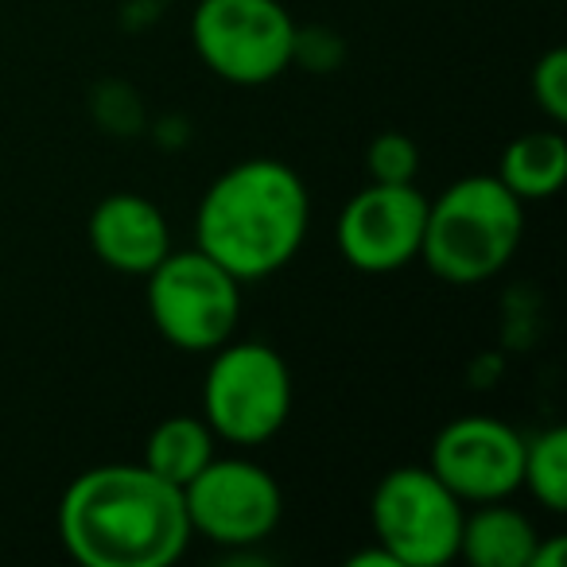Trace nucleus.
<instances>
[{
  "label": "nucleus",
  "instance_id": "1",
  "mask_svg": "<svg viewBox=\"0 0 567 567\" xmlns=\"http://www.w3.org/2000/svg\"><path fill=\"white\" fill-rule=\"evenodd\" d=\"M190 536L183 489L144 463L90 466L59 502V540L82 567H172Z\"/></svg>",
  "mask_w": 567,
  "mask_h": 567
},
{
  "label": "nucleus",
  "instance_id": "2",
  "mask_svg": "<svg viewBox=\"0 0 567 567\" xmlns=\"http://www.w3.org/2000/svg\"><path fill=\"white\" fill-rule=\"evenodd\" d=\"M311 221L303 179L284 159H241L206 187L195 241L241 284L280 272L300 252Z\"/></svg>",
  "mask_w": 567,
  "mask_h": 567
},
{
  "label": "nucleus",
  "instance_id": "3",
  "mask_svg": "<svg viewBox=\"0 0 567 567\" xmlns=\"http://www.w3.org/2000/svg\"><path fill=\"white\" fill-rule=\"evenodd\" d=\"M525 203L497 175H466L427 203L420 260L447 284H482L513 260Z\"/></svg>",
  "mask_w": 567,
  "mask_h": 567
},
{
  "label": "nucleus",
  "instance_id": "4",
  "mask_svg": "<svg viewBox=\"0 0 567 567\" xmlns=\"http://www.w3.org/2000/svg\"><path fill=\"white\" fill-rule=\"evenodd\" d=\"M203 381V420L234 447H260L292 416V370L265 342H221Z\"/></svg>",
  "mask_w": 567,
  "mask_h": 567
},
{
  "label": "nucleus",
  "instance_id": "5",
  "mask_svg": "<svg viewBox=\"0 0 567 567\" xmlns=\"http://www.w3.org/2000/svg\"><path fill=\"white\" fill-rule=\"evenodd\" d=\"M148 319L172 347L210 354L234 339L241 319V280L203 249H172L148 272Z\"/></svg>",
  "mask_w": 567,
  "mask_h": 567
},
{
  "label": "nucleus",
  "instance_id": "6",
  "mask_svg": "<svg viewBox=\"0 0 567 567\" xmlns=\"http://www.w3.org/2000/svg\"><path fill=\"white\" fill-rule=\"evenodd\" d=\"M190 40L198 59L234 86H265L300 55V28L280 0H198Z\"/></svg>",
  "mask_w": 567,
  "mask_h": 567
},
{
  "label": "nucleus",
  "instance_id": "7",
  "mask_svg": "<svg viewBox=\"0 0 567 567\" xmlns=\"http://www.w3.org/2000/svg\"><path fill=\"white\" fill-rule=\"evenodd\" d=\"M466 505L432 474V466H396L370 497L373 540L396 567H443L458 556Z\"/></svg>",
  "mask_w": 567,
  "mask_h": 567
},
{
  "label": "nucleus",
  "instance_id": "8",
  "mask_svg": "<svg viewBox=\"0 0 567 567\" xmlns=\"http://www.w3.org/2000/svg\"><path fill=\"white\" fill-rule=\"evenodd\" d=\"M183 505H187L190 533L221 548H252L268 540L284 517L280 482L260 463L237 455H214L183 486Z\"/></svg>",
  "mask_w": 567,
  "mask_h": 567
},
{
  "label": "nucleus",
  "instance_id": "9",
  "mask_svg": "<svg viewBox=\"0 0 567 567\" xmlns=\"http://www.w3.org/2000/svg\"><path fill=\"white\" fill-rule=\"evenodd\" d=\"M427 198L416 183H373L362 187L334 221V245L358 272L385 276L412 265L424 241Z\"/></svg>",
  "mask_w": 567,
  "mask_h": 567
},
{
  "label": "nucleus",
  "instance_id": "10",
  "mask_svg": "<svg viewBox=\"0 0 567 567\" xmlns=\"http://www.w3.org/2000/svg\"><path fill=\"white\" fill-rule=\"evenodd\" d=\"M427 466L463 505L505 502L520 489L525 435L494 416H458L432 440Z\"/></svg>",
  "mask_w": 567,
  "mask_h": 567
},
{
  "label": "nucleus",
  "instance_id": "11",
  "mask_svg": "<svg viewBox=\"0 0 567 567\" xmlns=\"http://www.w3.org/2000/svg\"><path fill=\"white\" fill-rule=\"evenodd\" d=\"M90 249L102 265L125 276H148L172 252V229L152 198L117 190L90 214Z\"/></svg>",
  "mask_w": 567,
  "mask_h": 567
},
{
  "label": "nucleus",
  "instance_id": "12",
  "mask_svg": "<svg viewBox=\"0 0 567 567\" xmlns=\"http://www.w3.org/2000/svg\"><path fill=\"white\" fill-rule=\"evenodd\" d=\"M536 528L520 509L505 502H482L463 517L458 556L474 567H528L536 548Z\"/></svg>",
  "mask_w": 567,
  "mask_h": 567
},
{
  "label": "nucleus",
  "instance_id": "13",
  "mask_svg": "<svg viewBox=\"0 0 567 567\" xmlns=\"http://www.w3.org/2000/svg\"><path fill=\"white\" fill-rule=\"evenodd\" d=\"M497 179L520 198V203H544L567 179V141L556 128L544 133H520L505 144Z\"/></svg>",
  "mask_w": 567,
  "mask_h": 567
},
{
  "label": "nucleus",
  "instance_id": "14",
  "mask_svg": "<svg viewBox=\"0 0 567 567\" xmlns=\"http://www.w3.org/2000/svg\"><path fill=\"white\" fill-rule=\"evenodd\" d=\"M214 443H218V435L210 432L206 420L167 416L164 424L152 427L148 447H144V466L183 489L214 458Z\"/></svg>",
  "mask_w": 567,
  "mask_h": 567
},
{
  "label": "nucleus",
  "instance_id": "15",
  "mask_svg": "<svg viewBox=\"0 0 567 567\" xmlns=\"http://www.w3.org/2000/svg\"><path fill=\"white\" fill-rule=\"evenodd\" d=\"M520 486H525L548 513L567 509V432L564 427H544L533 440H525Z\"/></svg>",
  "mask_w": 567,
  "mask_h": 567
},
{
  "label": "nucleus",
  "instance_id": "16",
  "mask_svg": "<svg viewBox=\"0 0 567 567\" xmlns=\"http://www.w3.org/2000/svg\"><path fill=\"white\" fill-rule=\"evenodd\" d=\"M365 172L373 183H412L420 172V148L404 133H378L365 148Z\"/></svg>",
  "mask_w": 567,
  "mask_h": 567
},
{
  "label": "nucleus",
  "instance_id": "17",
  "mask_svg": "<svg viewBox=\"0 0 567 567\" xmlns=\"http://www.w3.org/2000/svg\"><path fill=\"white\" fill-rule=\"evenodd\" d=\"M533 97L551 125H564L567 121V51L564 48H551L544 59H536Z\"/></svg>",
  "mask_w": 567,
  "mask_h": 567
},
{
  "label": "nucleus",
  "instance_id": "18",
  "mask_svg": "<svg viewBox=\"0 0 567 567\" xmlns=\"http://www.w3.org/2000/svg\"><path fill=\"white\" fill-rule=\"evenodd\" d=\"M564 556H567V540H564V536H548V540H536L528 567H564Z\"/></svg>",
  "mask_w": 567,
  "mask_h": 567
},
{
  "label": "nucleus",
  "instance_id": "19",
  "mask_svg": "<svg viewBox=\"0 0 567 567\" xmlns=\"http://www.w3.org/2000/svg\"><path fill=\"white\" fill-rule=\"evenodd\" d=\"M350 567H396V559L389 556L385 548H381L378 540H373V548H365V551H354V556L347 559Z\"/></svg>",
  "mask_w": 567,
  "mask_h": 567
}]
</instances>
